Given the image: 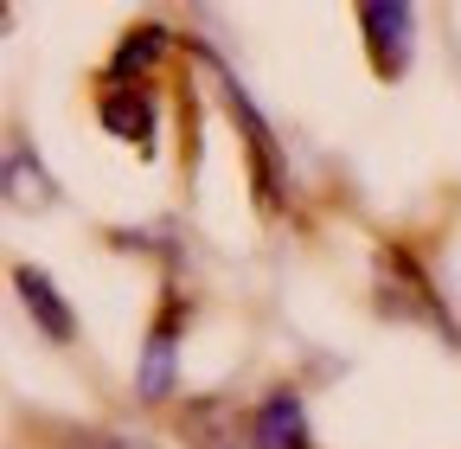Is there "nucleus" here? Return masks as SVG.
I'll use <instances>...</instances> for the list:
<instances>
[{"instance_id": "obj_1", "label": "nucleus", "mask_w": 461, "mask_h": 449, "mask_svg": "<svg viewBox=\"0 0 461 449\" xmlns=\"http://www.w3.org/2000/svg\"><path fill=\"white\" fill-rule=\"evenodd\" d=\"M359 20L372 26V65L384 78H397L403 65H411V26H417V14L411 7H366Z\"/></svg>"}, {"instance_id": "obj_2", "label": "nucleus", "mask_w": 461, "mask_h": 449, "mask_svg": "<svg viewBox=\"0 0 461 449\" xmlns=\"http://www.w3.org/2000/svg\"><path fill=\"white\" fill-rule=\"evenodd\" d=\"M250 443H257V449H308V417H302V399H295V391L263 399V411H257V424H250Z\"/></svg>"}, {"instance_id": "obj_3", "label": "nucleus", "mask_w": 461, "mask_h": 449, "mask_svg": "<svg viewBox=\"0 0 461 449\" xmlns=\"http://www.w3.org/2000/svg\"><path fill=\"white\" fill-rule=\"evenodd\" d=\"M103 123H109V135H122V142H141V148H148V135H154V103H148V90L115 84V90L103 96Z\"/></svg>"}, {"instance_id": "obj_4", "label": "nucleus", "mask_w": 461, "mask_h": 449, "mask_svg": "<svg viewBox=\"0 0 461 449\" xmlns=\"http://www.w3.org/2000/svg\"><path fill=\"white\" fill-rule=\"evenodd\" d=\"M14 283H20V302L39 315V327L51 334V341H71V308L58 302L51 276H45V270H14Z\"/></svg>"}, {"instance_id": "obj_5", "label": "nucleus", "mask_w": 461, "mask_h": 449, "mask_svg": "<svg viewBox=\"0 0 461 449\" xmlns=\"http://www.w3.org/2000/svg\"><path fill=\"white\" fill-rule=\"evenodd\" d=\"M173 334H180V308H167L154 321L148 366H141V399H167V385H173Z\"/></svg>"}, {"instance_id": "obj_6", "label": "nucleus", "mask_w": 461, "mask_h": 449, "mask_svg": "<svg viewBox=\"0 0 461 449\" xmlns=\"http://www.w3.org/2000/svg\"><path fill=\"white\" fill-rule=\"evenodd\" d=\"M160 51H167V32H160V26H141L135 39H122V51H115V65H109V71H115V84H129V71L141 78V71L160 59Z\"/></svg>"}]
</instances>
